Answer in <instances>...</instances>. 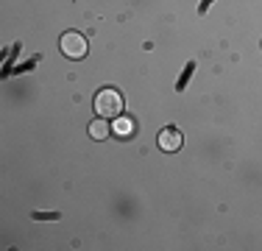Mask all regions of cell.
<instances>
[{
    "mask_svg": "<svg viewBox=\"0 0 262 251\" xmlns=\"http://www.w3.org/2000/svg\"><path fill=\"white\" fill-rule=\"evenodd\" d=\"M95 112L101 117H120V112H123V95L117 90H101L95 95Z\"/></svg>",
    "mask_w": 262,
    "mask_h": 251,
    "instance_id": "obj_1",
    "label": "cell"
},
{
    "mask_svg": "<svg viewBox=\"0 0 262 251\" xmlns=\"http://www.w3.org/2000/svg\"><path fill=\"white\" fill-rule=\"evenodd\" d=\"M59 45H61V53H64L67 59H84L86 56V39L78 31H64Z\"/></svg>",
    "mask_w": 262,
    "mask_h": 251,
    "instance_id": "obj_2",
    "label": "cell"
},
{
    "mask_svg": "<svg viewBox=\"0 0 262 251\" xmlns=\"http://www.w3.org/2000/svg\"><path fill=\"white\" fill-rule=\"evenodd\" d=\"M182 142L184 140H182V134H179L176 129H165L159 134V148L167 151V154H170V151H179V148H182Z\"/></svg>",
    "mask_w": 262,
    "mask_h": 251,
    "instance_id": "obj_3",
    "label": "cell"
},
{
    "mask_svg": "<svg viewBox=\"0 0 262 251\" xmlns=\"http://www.w3.org/2000/svg\"><path fill=\"white\" fill-rule=\"evenodd\" d=\"M109 134H112L109 117H98V120L90 123V137H92V140H106Z\"/></svg>",
    "mask_w": 262,
    "mask_h": 251,
    "instance_id": "obj_4",
    "label": "cell"
},
{
    "mask_svg": "<svg viewBox=\"0 0 262 251\" xmlns=\"http://www.w3.org/2000/svg\"><path fill=\"white\" fill-rule=\"evenodd\" d=\"M115 131L120 137H131V131H134V123L128 120V117H115Z\"/></svg>",
    "mask_w": 262,
    "mask_h": 251,
    "instance_id": "obj_5",
    "label": "cell"
}]
</instances>
